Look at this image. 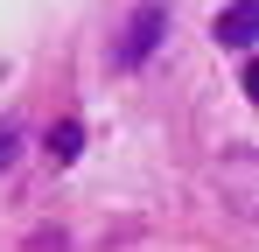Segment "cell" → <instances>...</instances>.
Masks as SVG:
<instances>
[{
  "instance_id": "cell-1",
  "label": "cell",
  "mask_w": 259,
  "mask_h": 252,
  "mask_svg": "<svg viewBox=\"0 0 259 252\" xmlns=\"http://www.w3.org/2000/svg\"><path fill=\"white\" fill-rule=\"evenodd\" d=\"M161 28H168V7H161V0H140V7L126 14V28H119V49H112V63H119V70H140V63L154 56Z\"/></svg>"
},
{
  "instance_id": "cell-2",
  "label": "cell",
  "mask_w": 259,
  "mask_h": 252,
  "mask_svg": "<svg viewBox=\"0 0 259 252\" xmlns=\"http://www.w3.org/2000/svg\"><path fill=\"white\" fill-rule=\"evenodd\" d=\"M252 35H259V0H231V14H217V42L252 49Z\"/></svg>"
},
{
  "instance_id": "cell-3",
  "label": "cell",
  "mask_w": 259,
  "mask_h": 252,
  "mask_svg": "<svg viewBox=\"0 0 259 252\" xmlns=\"http://www.w3.org/2000/svg\"><path fill=\"white\" fill-rule=\"evenodd\" d=\"M77 147H84V133H77V126H70V119H63V126H56V133H49V154H56V161H70Z\"/></svg>"
},
{
  "instance_id": "cell-4",
  "label": "cell",
  "mask_w": 259,
  "mask_h": 252,
  "mask_svg": "<svg viewBox=\"0 0 259 252\" xmlns=\"http://www.w3.org/2000/svg\"><path fill=\"white\" fill-rule=\"evenodd\" d=\"M7 161H14V133H0V168H7Z\"/></svg>"
}]
</instances>
